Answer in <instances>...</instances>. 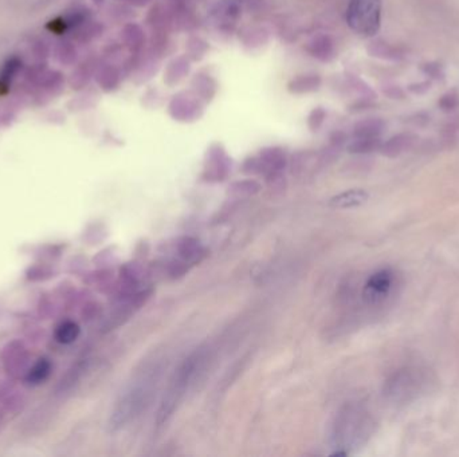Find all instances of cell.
I'll list each match as a JSON object with an SVG mask.
<instances>
[{
	"label": "cell",
	"mask_w": 459,
	"mask_h": 457,
	"mask_svg": "<svg viewBox=\"0 0 459 457\" xmlns=\"http://www.w3.org/2000/svg\"><path fill=\"white\" fill-rule=\"evenodd\" d=\"M73 33L79 42H90L102 34V26L99 25V22H93L92 19H89L82 25L75 27Z\"/></svg>",
	"instance_id": "cell-24"
},
{
	"label": "cell",
	"mask_w": 459,
	"mask_h": 457,
	"mask_svg": "<svg viewBox=\"0 0 459 457\" xmlns=\"http://www.w3.org/2000/svg\"><path fill=\"white\" fill-rule=\"evenodd\" d=\"M93 1H94V3H96V4H99H99H102V3H104V1H105V0H93Z\"/></svg>",
	"instance_id": "cell-34"
},
{
	"label": "cell",
	"mask_w": 459,
	"mask_h": 457,
	"mask_svg": "<svg viewBox=\"0 0 459 457\" xmlns=\"http://www.w3.org/2000/svg\"><path fill=\"white\" fill-rule=\"evenodd\" d=\"M22 62L18 58H11L3 64L0 70V87H6L13 79V77L19 73Z\"/></svg>",
	"instance_id": "cell-27"
},
{
	"label": "cell",
	"mask_w": 459,
	"mask_h": 457,
	"mask_svg": "<svg viewBox=\"0 0 459 457\" xmlns=\"http://www.w3.org/2000/svg\"><path fill=\"white\" fill-rule=\"evenodd\" d=\"M168 114L177 123L191 124L204 114V102L192 90L180 91L170 101Z\"/></svg>",
	"instance_id": "cell-7"
},
{
	"label": "cell",
	"mask_w": 459,
	"mask_h": 457,
	"mask_svg": "<svg viewBox=\"0 0 459 457\" xmlns=\"http://www.w3.org/2000/svg\"><path fill=\"white\" fill-rule=\"evenodd\" d=\"M51 365L48 359H39L28 373V381L33 383H39L45 381L49 377Z\"/></svg>",
	"instance_id": "cell-28"
},
{
	"label": "cell",
	"mask_w": 459,
	"mask_h": 457,
	"mask_svg": "<svg viewBox=\"0 0 459 457\" xmlns=\"http://www.w3.org/2000/svg\"><path fill=\"white\" fill-rule=\"evenodd\" d=\"M323 84V79L319 74H302L294 77L287 82V91L296 96L309 94L319 91Z\"/></svg>",
	"instance_id": "cell-16"
},
{
	"label": "cell",
	"mask_w": 459,
	"mask_h": 457,
	"mask_svg": "<svg viewBox=\"0 0 459 457\" xmlns=\"http://www.w3.org/2000/svg\"><path fill=\"white\" fill-rule=\"evenodd\" d=\"M287 165L285 149L280 147H267L262 149L258 156L248 157L243 162L242 171L246 174H263L266 179L281 174Z\"/></svg>",
	"instance_id": "cell-6"
},
{
	"label": "cell",
	"mask_w": 459,
	"mask_h": 457,
	"mask_svg": "<svg viewBox=\"0 0 459 457\" xmlns=\"http://www.w3.org/2000/svg\"><path fill=\"white\" fill-rule=\"evenodd\" d=\"M385 129V123L379 118H368L363 120L355 125L353 128V137H363V138H380V135Z\"/></svg>",
	"instance_id": "cell-19"
},
{
	"label": "cell",
	"mask_w": 459,
	"mask_h": 457,
	"mask_svg": "<svg viewBox=\"0 0 459 457\" xmlns=\"http://www.w3.org/2000/svg\"><path fill=\"white\" fill-rule=\"evenodd\" d=\"M261 191V184L255 180H240L228 186V193L236 198L254 196Z\"/></svg>",
	"instance_id": "cell-21"
},
{
	"label": "cell",
	"mask_w": 459,
	"mask_h": 457,
	"mask_svg": "<svg viewBox=\"0 0 459 457\" xmlns=\"http://www.w3.org/2000/svg\"><path fill=\"white\" fill-rule=\"evenodd\" d=\"M55 54H57V58L58 61L62 63V64H73V63L77 61V49H75L74 45L69 40H62L58 43L57 46V50H55Z\"/></svg>",
	"instance_id": "cell-26"
},
{
	"label": "cell",
	"mask_w": 459,
	"mask_h": 457,
	"mask_svg": "<svg viewBox=\"0 0 459 457\" xmlns=\"http://www.w3.org/2000/svg\"><path fill=\"white\" fill-rule=\"evenodd\" d=\"M347 23L361 37L376 35L382 25V0H349Z\"/></svg>",
	"instance_id": "cell-5"
},
{
	"label": "cell",
	"mask_w": 459,
	"mask_h": 457,
	"mask_svg": "<svg viewBox=\"0 0 459 457\" xmlns=\"http://www.w3.org/2000/svg\"><path fill=\"white\" fill-rule=\"evenodd\" d=\"M192 91L201 99L204 103L211 102L218 91L216 79L207 73H198L191 81Z\"/></svg>",
	"instance_id": "cell-17"
},
{
	"label": "cell",
	"mask_w": 459,
	"mask_h": 457,
	"mask_svg": "<svg viewBox=\"0 0 459 457\" xmlns=\"http://www.w3.org/2000/svg\"><path fill=\"white\" fill-rule=\"evenodd\" d=\"M204 356L206 351L203 349L195 350L175 371L159 405L156 416L157 427H162L174 416L175 410L184 398L189 385L192 383L197 373L201 368Z\"/></svg>",
	"instance_id": "cell-2"
},
{
	"label": "cell",
	"mask_w": 459,
	"mask_h": 457,
	"mask_svg": "<svg viewBox=\"0 0 459 457\" xmlns=\"http://www.w3.org/2000/svg\"><path fill=\"white\" fill-rule=\"evenodd\" d=\"M187 57L191 61H200L204 58L206 52L210 49L209 43L199 37H191L187 42Z\"/></svg>",
	"instance_id": "cell-25"
},
{
	"label": "cell",
	"mask_w": 459,
	"mask_h": 457,
	"mask_svg": "<svg viewBox=\"0 0 459 457\" xmlns=\"http://www.w3.org/2000/svg\"><path fill=\"white\" fill-rule=\"evenodd\" d=\"M191 69V60L187 55H180L174 58L165 67L164 84L167 86L174 87L186 78Z\"/></svg>",
	"instance_id": "cell-15"
},
{
	"label": "cell",
	"mask_w": 459,
	"mask_h": 457,
	"mask_svg": "<svg viewBox=\"0 0 459 457\" xmlns=\"http://www.w3.org/2000/svg\"><path fill=\"white\" fill-rule=\"evenodd\" d=\"M305 50L313 58L320 62H332L336 58V43L333 38L328 34H316L305 45Z\"/></svg>",
	"instance_id": "cell-11"
},
{
	"label": "cell",
	"mask_w": 459,
	"mask_h": 457,
	"mask_svg": "<svg viewBox=\"0 0 459 457\" xmlns=\"http://www.w3.org/2000/svg\"><path fill=\"white\" fill-rule=\"evenodd\" d=\"M382 141L380 138H363V137H353V140L348 144V152L349 153H356V154H363V153H371L376 149L380 148Z\"/></svg>",
	"instance_id": "cell-22"
},
{
	"label": "cell",
	"mask_w": 459,
	"mask_h": 457,
	"mask_svg": "<svg viewBox=\"0 0 459 457\" xmlns=\"http://www.w3.org/2000/svg\"><path fill=\"white\" fill-rule=\"evenodd\" d=\"M145 33L144 28L137 23H128L121 30V42L131 54L143 52L145 46Z\"/></svg>",
	"instance_id": "cell-14"
},
{
	"label": "cell",
	"mask_w": 459,
	"mask_h": 457,
	"mask_svg": "<svg viewBox=\"0 0 459 457\" xmlns=\"http://www.w3.org/2000/svg\"><path fill=\"white\" fill-rule=\"evenodd\" d=\"M434 376L421 366H406L395 371L385 383L383 395L392 404H409L428 393Z\"/></svg>",
	"instance_id": "cell-4"
},
{
	"label": "cell",
	"mask_w": 459,
	"mask_h": 457,
	"mask_svg": "<svg viewBox=\"0 0 459 457\" xmlns=\"http://www.w3.org/2000/svg\"><path fill=\"white\" fill-rule=\"evenodd\" d=\"M92 78V70L87 64H84L81 67H78L74 73L72 74L70 78V85L73 89H82L87 86Z\"/></svg>",
	"instance_id": "cell-29"
},
{
	"label": "cell",
	"mask_w": 459,
	"mask_h": 457,
	"mask_svg": "<svg viewBox=\"0 0 459 457\" xmlns=\"http://www.w3.org/2000/svg\"><path fill=\"white\" fill-rule=\"evenodd\" d=\"M459 105V96L455 93H448L441 99V106L443 111H453Z\"/></svg>",
	"instance_id": "cell-31"
},
{
	"label": "cell",
	"mask_w": 459,
	"mask_h": 457,
	"mask_svg": "<svg viewBox=\"0 0 459 457\" xmlns=\"http://www.w3.org/2000/svg\"><path fill=\"white\" fill-rule=\"evenodd\" d=\"M325 118H326V111L323 108H321V106L314 108L309 113V115H308V126H309L311 132L320 130V128L323 126Z\"/></svg>",
	"instance_id": "cell-30"
},
{
	"label": "cell",
	"mask_w": 459,
	"mask_h": 457,
	"mask_svg": "<svg viewBox=\"0 0 459 457\" xmlns=\"http://www.w3.org/2000/svg\"><path fill=\"white\" fill-rule=\"evenodd\" d=\"M177 252H179L180 258L189 264L200 261L203 258V254H204L198 240L194 237H182L177 242Z\"/></svg>",
	"instance_id": "cell-18"
},
{
	"label": "cell",
	"mask_w": 459,
	"mask_h": 457,
	"mask_svg": "<svg viewBox=\"0 0 459 457\" xmlns=\"http://www.w3.org/2000/svg\"><path fill=\"white\" fill-rule=\"evenodd\" d=\"M373 421L365 409L349 404L340 410L336 417L332 440L337 449L356 448L364 444L373 432Z\"/></svg>",
	"instance_id": "cell-3"
},
{
	"label": "cell",
	"mask_w": 459,
	"mask_h": 457,
	"mask_svg": "<svg viewBox=\"0 0 459 457\" xmlns=\"http://www.w3.org/2000/svg\"><path fill=\"white\" fill-rule=\"evenodd\" d=\"M231 169V159L222 144H212L207 150L203 177L207 181H223Z\"/></svg>",
	"instance_id": "cell-9"
},
{
	"label": "cell",
	"mask_w": 459,
	"mask_h": 457,
	"mask_svg": "<svg viewBox=\"0 0 459 457\" xmlns=\"http://www.w3.org/2000/svg\"><path fill=\"white\" fill-rule=\"evenodd\" d=\"M370 198V195L364 189H349L343 193H338L329 200V205L337 210H348L356 208L365 204Z\"/></svg>",
	"instance_id": "cell-13"
},
{
	"label": "cell",
	"mask_w": 459,
	"mask_h": 457,
	"mask_svg": "<svg viewBox=\"0 0 459 457\" xmlns=\"http://www.w3.org/2000/svg\"><path fill=\"white\" fill-rule=\"evenodd\" d=\"M79 326L75 322L66 321L57 327L55 338L62 345H70L79 337Z\"/></svg>",
	"instance_id": "cell-23"
},
{
	"label": "cell",
	"mask_w": 459,
	"mask_h": 457,
	"mask_svg": "<svg viewBox=\"0 0 459 457\" xmlns=\"http://www.w3.org/2000/svg\"><path fill=\"white\" fill-rule=\"evenodd\" d=\"M394 272L385 269L372 273L363 288V299L368 305H379L389 295L394 286Z\"/></svg>",
	"instance_id": "cell-10"
},
{
	"label": "cell",
	"mask_w": 459,
	"mask_h": 457,
	"mask_svg": "<svg viewBox=\"0 0 459 457\" xmlns=\"http://www.w3.org/2000/svg\"><path fill=\"white\" fill-rule=\"evenodd\" d=\"M94 78L104 91L111 93L120 86L121 72L113 63H99L94 69Z\"/></svg>",
	"instance_id": "cell-12"
},
{
	"label": "cell",
	"mask_w": 459,
	"mask_h": 457,
	"mask_svg": "<svg viewBox=\"0 0 459 457\" xmlns=\"http://www.w3.org/2000/svg\"><path fill=\"white\" fill-rule=\"evenodd\" d=\"M411 137L407 135H399V136L392 137L385 144L380 145L379 150L387 156V157H397L400 153H403L406 149L411 145Z\"/></svg>",
	"instance_id": "cell-20"
},
{
	"label": "cell",
	"mask_w": 459,
	"mask_h": 457,
	"mask_svg": "<svg viewBox=\"0 0 459 457\" xmlns=\"http://www.w3.org/2000/svg\"><path fill=\"white\" fill-rule=\"evenodd\" d=\"M245 0H218L210 9V19L219 31L231 33L240 19Z\"/></svg>",
	"instance_id": "cell-8"
},
{
	"label": "cell",
	"mask_w": 459,
	"mask_h": 457,
	"mask_svg": "<svg viewBox=\"0 0 459 457\" xmlns=\"http://www.w3.org/2000/svg\"><path fill=\"white\" fill-rule=\"evenodd\" d=\"M135 7H145L152 0H128Z\"/></svg>",
	"instance_id": "cell-33"
},
{
	"label": "cell",
	"mask_w": 459,
	"mask_h": 457,
	"mask_svg": "<svg viewBox=\"0 0 459 457\" xmlns=\"http://www.w3.org/2000/svg\"><path fill=\"white\" fill-rule=\"evenodd\" d=\"M48 52L49 51H48V47H46V45L43 42H39V43L35 45V55H37L39 60L46 58L48 57Z\"/></svg>",
	"instance_id": "cell-32"
},
{
	"label": "cell",
	"mask_w": 459,
	"mask_h": 457,
	"mask_svg": "<svg viewBox=\"0 0 459 457\" xmlns=\"http://www.w3.org/2000/svg\"><path fill=\"white\" fill-rule=\"evenodd\" d=\"M159 369L150 368L141 371L133 383L125 389L116 402L111 417V428L121 429L126 424L135 420L141 414L143 410L148 407L153 392L156 390V383L159 381Z\"/></svg>",
	"instance_id": "cell-1"
}]
</instances>
